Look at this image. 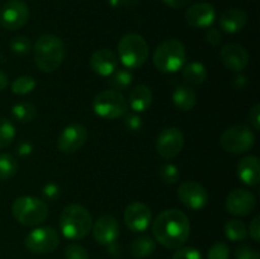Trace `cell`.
<instances>
[{"instance_id":"60d3db41","label":"cell","mask_w":260,"mask_h":259,"mask_svg":"<svg viewBox=\"0 0 260 259\" xmlns=\"http://www.w3.org/2000/svg\"><path fill=\"white\" fill-rule=\"evenodd\" d=\"M248 234H250L254 241L260 240V216H255L253 221L250 222V226L248 229Z\"/></svg>"},{"instance_id":"cb8c5ba5","label":"cell","mask_w":260,"mask_h":259,"mask_svg":"<svg viewBox=\"0 0 260 259\" xmlns=\"http://www.w3.org/2000/svg\"><path fill=\"white\" fill-rule=\"evenodd\" d=\"M156 249V243L151 236L141 235L139 238L134 239L129 246V251H131L132 256L136 259H144L149 258L152 255Z\"/></svg>"},{"instance_id":"f35d334b","label":"cell","mask_w":260,"mask_h":259,"mask_svg":"<svg viewBox=\"0 0 260 259\" xmlns=\"http://www.w3.org/2000/svg\"><path fill=\"white\" fill-rule=\"evenodd\" d=\"M42 195L43 197H45V200H48V201L56 200V198L60 196V187L53 184V183H48L47 185L43 187Z\"/></svg>"},{"instance_id":"b9f144b4","label":"cell","mask_w":260,"mask_h":259,"mask_svg":"<svg viewBox=\"0 0 260 259\" xmlns=\"http://www.w3.org/2000/svg\"><path fill=\"white\" fill-rule=\"evenodd\" d=\"M206 40H207V42L211 43V45L217 46L218 43L221 42V40H222V36H221L220 30L218 29H216V28H210V29L207 30V33H206Z\"/></svg>"},{"instance_id":"ac0fdd59","label":"cell","mask_w":260,"mask_h":259,"mask_svg":"<svg viewBox=\"0 0 260 259\" xmlns=\"http://www.w3.org/2000/svg\"><path fill=\"white\" fill-rule=\"evenodd\" d=\"M91 230L96 243L101 245H109L116 243L117 238L119 236V223L113 216L104 215L93 223Z\"/></svg>"},{"instance_id":"484cf974","label":"cell","mask_w":260,"mask_h":259,"mask_svg":"<svg viewBox=\"0 0 260 259\" xmlns=\"http://www.w3.org/2000/svg\"><path fill=\"white\" fill-rule=\"evenodd\" d=\"M12 116L20 123H29L37 116V108L30 102H19L12 107Z\"/></svg>"},{"instance_id":"9a60e30c","label":"cell","mask_w":260,"mask_h":259,"mask_svg":"<svg viewBox=\"0 0 260 259\" xmlns=\"http://www.w3.org/2000/svg\"><path fill=\"white\" fill-rule=\"evenodd\" d=\"M256 206V198L249 190L238 188L229 193L226 198V210L234 216H248Z\"/></svg>"},{"instance_id":"5b68a950","label":"cell","mask_w":260,"mask_h":259,"mask_svg":"<svg viewBox=\"0 0 260 259\" xmlns=\"http://www.w3.org/2000/svg\"><path fill=\"white\" fill-rule=\"evenodd\" d=\"M13 217L24 226H37L48 216V207L45 201L32 196H22L12 205Z\"/></svg>"},{"instance_id":"3957f363","label":"cell","mask_w":260,"mask_h":259,"mask_svg":"<svg viewBox=\"0 0 260 259\" xmlns=\"http://www.w3.org/2000/svg\"><path fill=\"white\" fill-rule=\"evenodd\" d=\"M93 228V218L88 208L78 203L68 205L60 216V229L63 236L71 240L84 239Z\"/></svg>"},{"instance_id":"ee69618b","label":"cell","mask_w":260,"mask_h":259,"mask_svg":"<svg viewBox=\"0 0 260 259\" xmlns=\"http://www.w3.org/2000/svg\"><path fill=\"white\" fill-rule=\"evenodd\" d=\"M8 83H9V80H8V75L4 73V71L0 70V91L7 89Z\"/></svg>"},{"instance_id":"9c48e42d","label":"cell","mask_w":260,"mask_h":259,"mask_svg":"<svg viewBox=\"0 0 260 259\" xmlns=\"http://www.w3.org/2000/svg\"><path fill=\"white\" fill-rule=\"evenodd\" d=\"M24 245L30 253L48 254L52 253L60 245V235L57 231L50 226L33 229L25 236Z\"/></svg>"},{"instance_id":"4fadbf2b","label":"cell","mask_w":260,"mask_h":259,"mask_svg":"<svg viewBox=\"0 0 260 259\" xmlns=\"http://www.w3.org/2000/svg\"><path fill=\"white\" fill-rule=\"evenodd\" d=\"M178 198L189 210L200 211L207 206L208 192L200 183L194 180H187L178 188Z\"/></svg>"},{"instance_id":"277c9868","label":"cell","mask_w":260,"mask_h":259,"mask_svg":"<svg viewBox=\"0 0 260 259\" xmlns=\"http://www.w3.org/2000/svg\"><path fill=\"white\" fill-rule=\"evenodd\" d=\"M187 60V51L179 40L169 38L160 43L155 50L152 61L161 73H177L184 66Z\"/></svg>"},{"instance_id":"d6986e66","label":"cell","mask_w":260,"mask_h":259,"mask_svg":"<svg viewBox=\"0 0 260 259\" xmlns=\"http://www.w3.org/2000/svg\"><path fill=\"white\" fill-rule=\"evenodd\" d=\"M118 58L112 50L101 48L96 50L90 57V68L95 74L101 76H109L117 70Z\"/></svg>"},{"instance_id":"d6a6232c","label":"cell","mask_w":260,"mask_h":259,"mask_svg":"<svg viewBox=\"0 0 260 259\" xmlns=\"http://www.w3.org/2000/svg\"><path fill=\"white\" fill-rule=\"evenodd\" d=\"M159 174L165 184H174L179 179V170L174 164H170V163H165L160 167Z\"/></svg>"},{"instance_id":"f1b7e54d","label":"cell","mask_w":260,"mask_h":259,"mask_svg":"<svg viewBox=\"0 0 260 259\" xmlns=\"http://www.w3.org/2000/svg\"><path fill=\"white\" fill-rule=\"evenodd\" d=\"M17 159L10 154H0V180H7L14 177L18 172Z\"/></svg>"},{"instance_id":"8992f818","label":"cell","mask_w":260,"mask_h":259,"mask_svg":"<svg viewBox=\"0 0 260 259\" xmlns=\"http://www.w3.org/2000/svg\"><path fill=\"white\" fill-rule=\"evenodd\" d=\"M118 57L126 69H139L149 57V45L142 36L127 33L118 42Z\"/></svg>"},{"instance_id":"7bdbcfd3","label":"cell","mask_w":260,"mask_h":259,"mask_svg":"<svg viewBox=\"0 0 260 259\" xmlns=\"http://www.w3.org/2000/svg\"><path fill=\"white\" fill-rule=\"evenodd\" d=\"M162 2H164L169 8H173V9H180V8L189 4L192 0H162Z\"/></svg>"},{"instance_id":"2e32d148","label":"cell","mask_w":260,"mask_h":259,"mask_svg":"<svg viewBox=\"0 0 260 259\" xmlns=\"http://www.w3.org/2000/svg\"><path fill=\"white\" fill-rule=\"evenodd\" d=\"M220 60L229 70L241 73L249 63V53L241 45L229 43L221 48Z\"/></svg>"},{"instance_id":"836d02e7","label":"cell","mask_w":260,"mask_h":259,"mask_svg":"<svg viewBox=\"0 0 260 259\" xmlns=\"http://www.w3.org/2000/svg\"><path fill=\"white\" fill-rule=\"evenodd\" d=\"M230 256V249L228 244L222 241H217L210 248L207 254V259H229Z\"/></svg>"},{"instance_id":"e0dca14e","label":"cell","mask_w":260,"mask_h":259,"mask_svg":"<svg viewBox=\"0 0 260 259\" xmlns=\"http://www.w3.org/2000/svg\"><path fill=\"white\" fill-rule=\"evenodd\" d=\"M216 19V9L210 3H197L185 12V22L194 28H208Z\"/></svg>"},{"instance_id":"8d00e7d4","label":"cell","mask_w":260,"mask_h":259,"mask_svg":"<svg viewBox=\"0 0 260 259\" xmlns=\"http://www.w3.org/2000/svg\"><path fill=\"white\" fill-rule=\"evenodd\" d=\"M235 259H260V255L251 246L241 245L236 249Z\"/></svg>"},{"instance_id":"44dd1931","label":"cell","mask_w":260,"mask_h":259,"mask_svg":"<svg viewBox=\"0 0 260 259\" xmlns=\"http://www.w3.org/2000/svg\"><path fill=\"white\" fill-rule=\"evenodd\" d=\"M248 22V14L241 9L225 10L220 17V27L226 33H238L243 29Z\"/></svg>"},{"instance_id":"6da1fadb","label":"cell","mask_w":260,"mask_h":259,"mask_svg":"<svg viewBox=\"0 0 260 259\" xmlns=\"http://www.w3.org/2000/svg\"><path fill=\"white\" fill-rule=\"evenodd\" d=\"M152 234L156 241L167 249H178L187 243L190 223L187 215L177 208H169L157 215L152 223Z\"/></svg>"},{"instance_id":"1f68e13d","label":"cell","mask_w":260,"mask_h":259,"mask_svg":"<svg viewBox=\"0 0 260 259\" xmlns=\"http://www.w3.org/2000/svg\"><path fill=\"white\" fill-rule=\"evenodd\" d=\"M10 51L15 55H27L30 50H32V43L30 40L25 36H17V37L12 38L9 42Z\"/></svg>"},{"instance_id":"7402d4cb","label":"cell","mask_w":260,"mask_h":259,"mask_svg":"<svg viewBox=\"0 0 260 259\" xmlns=\"http://www.w3.org/2000/svg\"><path fill=\"white\" fill-rule=\"evenodd\" d=\"M128 106L134 109L135 112H145L146 109L150 108L152 103V91L147 85L140 84V85L135 86L131 91H129L128 96Z\"/></svg>"},{"instance_id":"f6af8a7d","label":"cell","mask_w":260,"mask_h":259,"mask_svg":"<svg viewBox=\"0 0 260 259\" xmlns=\"http://www.w3.org/2000/svg\"><path fill=\"white\" fill-rule=\"evenodd\" d=\"M19 152L22 155H25V154H29L30 152V147H29V145L27 144V142H24V144L23 145H20V147H19Z\"/></svg>"},{"instance_id":"ffe728a7","label":"cell","mask_w":260,"mask_h":259,"mask_svg":"<svg viewBox=\"0 0 260 259\" xmlns=\"http://www.w3.org/2000/svg\"><path fill=\"white\" fill-rule=\"evenodd\" d=\"M238 177L244 184L255 187L260 182V163L255 155L243 157L238 163Z\"/></svg>"},{"instance_id":"ba28073f","label":"cell","mask_w":260,"mask_h":259,"mask_svg":"<svg viewBox=\"0 0 260 259\" xmlns=\"http://www.w3.org/2000/svg\"><path fill=\"white\" fill-rule=\"evenodd\" d=\"M255 144V135L244 124H235L226 130L220 139V145L226 152L240 155L248 152Z\"/></svg>"},{"instance_id":"4dcf8cb0","label":"cell","mask_w":260,"mask_h":259,"mask_svg":"<svg viewBox=\"0 0 260 259\" xmlns=\"http://www.w3.org/2000/svg\"><path fill=\"white\" fill-rule=\"evenodd\" d=\"M36 88V80L29 75H23L15 79L12 84V91L17 95L29 94Z\"/></svg>"},{"instance_id":"5bb4252c","label":"cell","mask_w":260,"mask_h":259,"mask_svg":"<svg viewBox=\"0 0 260 259\" xmlns=\"http://www.w3.org/2000/svg\"><path fill=\"white\" fill-rule=\"evenodd\" d=\"M124 223L134 233H142L150 226L152 220L151 210L142 202H132L124 210Z\"/></svg>"},{"instance_id":"74e56055","label":"cell","mask_w":260,"mask_h":259,"mask_svg":"<svg viewBox=\"0 0 260 259\" xmlns=\"http://www.w3.org/2000/svg\"><path fill=\"white\" fill-rule=\"evenodd\" d=\"M123 121H124V126H126L128 130H131V131H139L142 126L141 117L136 116V114L134 113L124 114Z\"/></svg>"},{"instance_id":"4316f807","label":"cell","mask_w":260,"mask_h":259,"mask_svg":"<svg viewBox=\"0 0 260 259\" xmlns=\"http://www.w3.org/2000/svg\"><path fill=\"white\" fill-rule=\"evenodd\" d=\"M109 85L112 86L113 90L122 91L127 90L131 86L132 81H134V76H132L131 71L127 69H118L114 70L112 75H109Z\"/></svg>"},{"instance_id":"7a4b0ae2","label":"cell","mask_w":260,"mask_h":259,"mask_svg":"<svg viewBox=\"0 0 260 259\" xmlns=\"http://www.w3.org/2000/svg\"><path fill=\"white\" fill-rule=\"evenodd\" d=\"M33 56L35 63L42 73H53L65 60L66 46L57 36L42 35L36 41Z\"/></svg>"},{"instance_id":"f546056e","label":"cell","mask_w":260,"mask_h":259,"mask_svg":"<svg viewBox=\"0 0 260 259\" xmlns=\"http://www.w3.org/2000/svg\"><path fill=\"white\" fill-rule=\"evenodd\" d=\"M15 139V127L9 119L0 117V149H5Z\"/></svg>"},{"instance_id":"e575fe53","label":"cell","mask_w":260,"mask_h":259,"mask_svg":"<svg viewBox=\"0 0 260 259\" xmlns=\"http://www.w3.org/2000/svg\"><path fill=\"white\" fill-rule=\"evenodd\" d=\"M172 259H203L202 254L200 250L192 246H180L173 254Z\"/></svg>"},{"instance_id":"d4e9b609","label":"cell","mask_w":260,"mask_h":259,"mask_svg":"<svg viewBox=\"0 0 260 259\" xmlns=\"http://www.w3.org/2000/svg\"><path fill=\"white\" fill-rule=\"evenodd\" d=\"M183 78L187 83L192 84V85H200L207 78V69L203 63L197 62H189L185 66H183Z\"/></svg>"},{"instance_id":"30bf717a","label":"cell","mask_w":260,"mask_h":259,"mask_svg":"<svg viewBox=\"0 0 260 259\" xmlns=\"http://www.w3.org/2000/svg\"><path fill=\"white\" fill-rule=\"evenodd\" d=\"M29 19V7L23 0H9L0 8V24L8 30L24 27Z\"/></svg>"},{"instance_id":"83f0119b","label":"cell","mask_w":260,"mask_h":259,"mask_svg":"<svg viewBox=\"0 0 260 259\" xmlns=\"http://www.w3.org/2000/svg\"><path fill=\"white\" fill-rule=\"evenodd\" d=\"M225 235L231 241H241L245 240L248 236V228L245 223L240 220H230L225 225Z\"/></svg>"},{"instance_id":"7c38bea8","label":"cell","mask_w":260,"mask_h":259,"mask_svg":"<svg viewBox=\"0 0 260 259\" xmlns=\"http://www.w3.org/2000/svg\"><path fill=\"white\" fill-rule=\"evenodd\" d=\"M88 140V130L80 123H73L66 126L58 136L57 149L62 154H74L85 145Z\"/></svg>"},{"instance_id":"ab89813d","label":"cell","mask_w":260,"mask_h":259,"mask_svg":"<svg viewBox=\"0 0 260 259\" xmlns=\"http://www.w3.org/2000/svg\"><path fill=\"white\" fill-rule=\"evenodd\" d=\"M249 121L254 130H260V104H255L249 112Z\"/></svg>"},{"instance_id":"d590c367","label":"cell","mask_w":260,"mask_h":259,"mask_svg":"<svg viewBox=\"0 0 260 259\" xmlns=\"http://www.w3.org/2000/svg\"><path fill=\"white\" fill-rule=\"evenodd\" d=\"M65 259H89V254L84 246L70 244L65 248Z\"/></svg>"},{"instance_id":"8fae6325","label":"cell","mask_w":260,"mask_h":259,"mask_svg":"<svg viewBox=\"0 0 260 259\" xmlns=\"http://www.w3.org/2000/svg\"><path fill=\"white\" fill-rule=\"evenodd\" d=\"M156 152L162 159L169 160L178 156L184 146V135L177 127H167L156 139Z\"/></svg>"},{"instance_id":"52a82bcc","label":"cell","mask_w":260,"mask_h":259,"mask_svg":"<svg viewBox=\"0 0 260 259\" xmlns=\"http://www.w3.org/2000/svg\"><path fill=\"white\" fill-rule=\"evenodd\" d=\"M93 109L96 116L104 119L123 117L128 111V103L121 91L106 89L99 91L93 101Z\"/></svg>"},{"instance_id":"603a6c76","label":"cell","mask_w":260,"mask_h":259,"mask_svg":"<svg viewBox=\"0 0 260 259\" xmlns=\"http://www.w3.org/2000/svg\"><path fill=\"white\" fill-rule=\"evenodd\" d=\"M173 103L180 111H190L197 103V94L189 86H178L173 93Z\"/></svg>"}]
</instances>
